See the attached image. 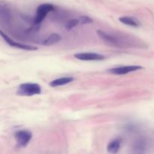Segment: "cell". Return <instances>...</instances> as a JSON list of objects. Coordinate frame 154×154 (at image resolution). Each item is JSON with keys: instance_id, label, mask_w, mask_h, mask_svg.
<instances>
[{"instance_id": "11", "label": "cell", "mask_w": 154, "mask_h": 154, "mask_svg": "<svg viewBox=\"0 0 154 154\" xmlns=\"http://www.w3.org/2000/svg\"><path fill=\"white\" fill-rule=\"evenodd\" d=\"M119 20L120 23L125 24V25L129 26L132 27H139L141 26L139 21L136 20L135 18L132 17L128 16H123L119 18Z\"/></svg>"}, {"instance_id": "9", "label": "cell", "mask_w": 154, "mask_h": 154, "mask_svg": "<svg viewBox=\"0 0 154 154\" xmlns=\"http://www.w3.org/2000/svg\"><path fill=\"white\" fill-rule=\"evenodd\" d=\"M75 78L72 77H63V78H57V79L54 80L51 82H50L49 85L51 87H61V86L66 85L68 84H70L72 81H74Z\"/></svg>"}, {"instance_id": "1", "label": "cell", "mask_w": 154, "mask_h": 154, "mask_svg": "<svg viewBox=\"0 0 154 154\" xmlns=\"http://www.w3.org/2000/svg\"><path fill=\"white\" fill-rule=\"evenodd\" d=\"M42 93V87L39 84L35 83H24L18 87L17 94L23 96H32L39 95Z\"/></svg>"}, {"instance_id": "2", "label": "cell", "mask_w": 154, "mask_h": 154, "mask_svg": "<svg viewBox=\"0 0 154 154\" xmlns=\"http://www.w3.org/2000/svg\"><path fill=\"white\" fill-rule=\"evenodd\" d=\"M97 35L104 42L112 47H123L125 45L124 41L122 40L116 35L106 32L102 30H98Z\"/></svg>"}, {"instance_id": "8", "label": "cell", "mask_w": 154, "mask_h": 154, "mask_svg": "<svg viewBox=\"0 0 154 154\" xmlns=\"http://www.w3.org/2000/svg\"><path fill=\"white\" fill-rule=\"evenodd\" d=\"M61 35H60L57 33H52L48 37H47L46 38L43 39L40 42V44L44 45V46H51V45H54L59 43L61 41Z\"/></svg>"}, {"instance_id": "5", "label": "cell", "mask_w": 154, "mask_h": 154, "mask_svg": "<svg viewBox=\"0 0 154 154\" xmlns=\"http://www.w3.org/2000/svg\"><path fill=\"white\" fill-rule=\"evenodd\" d=\"M0 34H1V36L3 38V39L5 40V42H7L11 47H13V48H19V49L21 50H24V51H36L38 50L37 47L35 46H32V45H25V44H22V43H19V42H16L13 40V39L11 38L9 36H8L7 35L5 34L2 31H0Z\"/></svg>"}, {"instance_id": "12", "label": "cell", "mask_w": 154, "mask_h": 154, "mask_svg": "<svg viewBox=\"0 0 154 154\" xmlns=\"http://www.w3.org/2000/svg\"><path fill=\"white\" fill-rule=\"evenodd\" d=\"M80 23L79 19H72L69 20V21H67L66 23V29L67 30H71L72 29L75 28L76 26H78Z\"/></svg>"}, {"instance_id": "14", "label": "cell", "mask_w": 154, "mask_h": 154, "mask_svg": "<svg viewBox=\"0 0 154 154\" xmlns=\"http://www.w3.org/2000/svg\"><path fill=\"white\" fill-rule=\"evenodd\" d=\"M78 19H79L80 23L81 24H90L93 22V19L88 16H81Z\"/></svg>"}, {"instance_id": "7", "label": "cell", "mask_w": 154, "mask_h": 154, "mask_svg": "<svg viewBox=\"0 0 154 154\" xmlns=\"http://www.w3.org/2000/svg\"><path fill=\"white\" fill-rule=\"evenodd\" d=\"M142 67L140 66H120V67L112 68V69H108V72L114 75H123L129 74L130 72H136V71L141 70Z\"/></svg>"}, {"instance_id": "13", "label": "cell", "mask_w": 154, "mask_h": 154, "mask_svg": "<svg viewBox=\"0 0 154 154\" xmlns=\"http://www.w3.org/2000/svg\"><path fill=\"white\" fill-rule=\"evenodd\" d=\"M142 150V151L144 152V149H145V144H144V141H138L135 143V152L137 153H141V150Z\"/></svg>"}, {"instance_id": "10", "label": "cell", "mask_w": 154, "mask_h": 154, "mask_svg": "<svg viewBox=\"0 0 154 154\" xmlns=\"http://www.w3.org/2000/svg\"><path fill=\"white\" fill-rule=\"evenodd\" d=\"M121 139L115 138L109 142L107 147V151L109 153H117L119 151L121 146Z\"/></svg>"}, {"instance_id": "3", "label": "cell", "mask_w": 154, "mask_h": 154, "mask_svg": "<svg viewBox=\"0 0 154 154\" xmlns=\"http://www.w3.org/2000/svg\"><path fill=\"white\" fill-rule=\"evenodd\" d=\"M54 9H55V7L51 3H44V4L40 5L36 10L35 16L34 18L35 23H41L46 17L48 13L52 11Z\"/></svg>"}, {"instance_id": "4", "label": "cell", "mask_w": 154, "mask_h": 154, "mask_svg": "<svg viewBox=\"0 0 154 154\" xmlns=\"http://www.w3.org/2000/svg\"><path fill=\"white\" fill-rule=\"evenodd\" d=\"M14 138L19 147H25L32 138V133L29 130H19L15 132Z\"/></svg>"}, {"instance_id": "6", "label": "cell", "mask_w": 154, "mask_h": 154, "mask_svg": "<svg viewBox=\"0 0 154 154\" xmlns=\"http://www.w3.org/2000/svg\"><path fill=\"white\" fill-rule=\"evenodd\" d=\"M74 57L77 60H82V61H102L105 59L104 55L90 52L78 53V54H75Z\"/></svg>"}]
</instances>
